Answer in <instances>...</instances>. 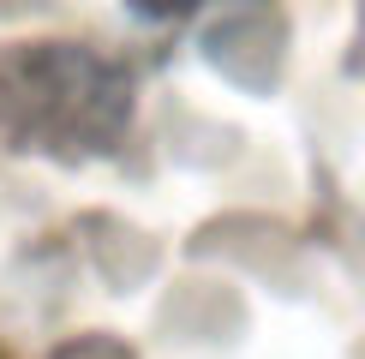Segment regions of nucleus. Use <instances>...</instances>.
<instances>
[{
	"label": "nucleus",
	"instance_id": "obj_1",
	"mask_svg": "<svg viewBox=\"0 0 365 359\" xmlns=\"http://www.w3.org/2000/svg\"><path fill=\"white\" fill-rule=\"evenodd\" d=\"M197 0H132V12H144L150 24H168V19H180V12H192Z\"/></svg>",
	"mask_w": 365,
	"mask_h": 359
}]
</instances>
